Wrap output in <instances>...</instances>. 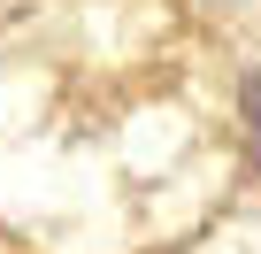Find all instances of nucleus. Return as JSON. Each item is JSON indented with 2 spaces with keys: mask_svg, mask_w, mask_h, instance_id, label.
<instances>
[{
  "mask_svg": "<svg viewBox=\"0 0 261 254\" xmlns=\"http://www.w3.org/2000/svg\"><path fill=\"white\" fill-rule=\"evenodd\" d=\"M246 139H253V170H261V70L246 77Z\"/></svg>",
  "mask_w": 261,
  "mask_h": 254,
  "instance_id": "1",
  "label": "nucleus"
}]
</instances>
